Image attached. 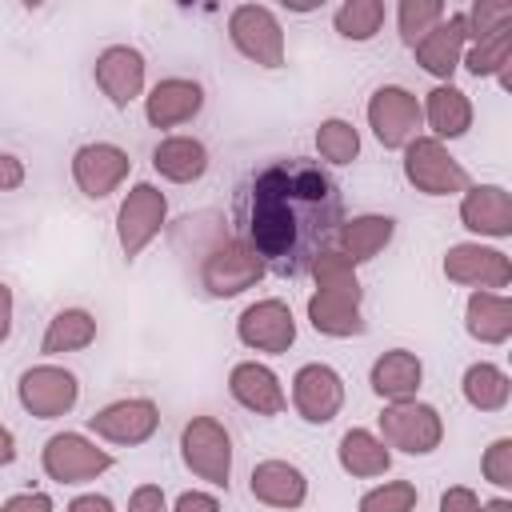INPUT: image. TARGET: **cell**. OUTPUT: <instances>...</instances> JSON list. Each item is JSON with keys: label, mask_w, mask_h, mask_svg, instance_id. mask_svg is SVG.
<instances>
[{"label": "cell", "mask_w": 512, "mask_h": 512, "mask_svg": "<svg viewBox=\"0 0 512 512\" xmlns=\"http://www.w3.org/2000/svg\"><path fill=\"white\" fill-rule=\"evenodd\" d=\"M344 224V192L304 156H280L248 172L236 192V236L260 256L264 272L304 276L320 252L336 244Z\"/></svg>", "instance_id": "cell-1"}, {"label": "cell", "mask_w": 512, "mask_h": 512, "mask_svg": "<svg viewBox=\"0 0 512 512\" xmlns=\"http://www.w3.org/2000/svg\"><path fill=\"white\" fill-rule=\"evenodd\" d=\"M264 276L260 256L240 240V236H220L200 252V288L216 300L240 296L248 288H256V280Z\"/></svg>", "instance_id": "cell-2"}, {"label": "cell", "mask_w": 512, "mask_h": 512, "mask_svg": "<svg viewBox=\"0 0 512 512\" xmlns=\"http://www.w3.org/2000/svg\"><path fill=\"white\" fill-rule=\"evenodd\" d=\"M180 460L184 468L212 484V488H228L232 476V436L216 416H192L180 428Z\"/></svg>", "instance_id": "cell-3"}, {"label": "cell", "mask_w": 512, "mask_h": 512, "mask_svg": "<svg viewBox=\"0 0 512 512\" xmlns=\"http://www.w3.org/2000/svg\"><path fill=\"white\" fill-rule=\"evenodd\" d=\"M404 180L424 196H460L472 184L468 168L432 136H416L404 148Z\"/></svg>", "instance_id": "cell-4"}, {"label": "cell", "mask_w": 512, "mask_h": 512, "mask_svg": "<svg viewBox=\"0 0 512 512\" xmlns=\"http://www.w3.org/2000/svg\"><path fill=\"white\" fill-rule=\"evenodd\" d=\"M164 224H168V196L156 184H148V180L132 184L128 196L116 208V240H120V252L128 260H136L164 232Z\"/></svg>", "instance_id": "cell-5"}, {"label": "cell", "mask_w": 512, "mask_h": 512, "mask_svg": "<svg viewBox=\"0 0 512 512\" xmlns=\"http://www.w3.org/2000/svg\"><path fill=\"white\" fill-rule=\"evenodd\" d=\"M380 440L388 448H400L408 456H428L444 440V416L424 400H400L384 404L380 412Z\"/></svg>", "instance_id": "cell-6"}, {"label": "cell", "mask_w": 512, "mask_h": 512, "mask_svg": "<svg viewBox=\"0 0 512 512\" xmlns=\"http://www.w3.org/2000/svg\"><path fill=\"white\" fill-rule=\"evenodd\" d=\"M40 464H44V476L56 484H88L100 472H108L116 460L108 448H100L84 432H56L44 440Z\"/></svg>", "instance_id": "cell-7"}, {"label": "cell", "mask_w": 512, "mask_h": 512, "mask_svg": "<svg viewBox=\"0 0 512 512\" xmlns=\"http://www.w3.org/2000/svg\"><path fill=\"white\" fill-rule=\"evenodd\" d=\"M228 40L244 60L260 68L284 64V28L268 4H236L228 12Z\"/></svg>", "instance_id": "cell-8"}, {"label": "cell", "mask_w": 512, "mask_h": 512, "mask_svg": "<svg viewBox=\"0 0 512 512\" xmlns=\"http://www.w3.org/2000/svg\"><path fill=\"white\" fill-rule=\"evenodd\" d=\"M368 128L372 136L384 144V148H408L416 136H420V124H424V112H420V100L400 88V84H380L372 96H368Z\"/></svg>", "instance_id": "cell-9"}, {"label": "cell", "mask_w": 512, "mask_h": 512, "mask_svg": "<svg viewBox=\"0 0 512 512\" xmlns=\"http://www.w3.org/2000/svg\"><path fill=\"white\" fill-rule=\"evenodd\" d=\"M16 400L28 416L36 420H56L64 412L76 408L80 400V380L60 368V364H36L28 372H20V384H16Z\"/></svg>", "instance_id": "cell-10"}, {"label": "cell", "mask_w": 512, "mask_h": 512, "mask_svg": "<svg viewBox=\"0 0 512 512\" xmlns=\"http://www.w3.org/2000/svg\"><path fill=\"white\" fill-rule=\"evenodd\" d=\"M156 428H160V408L148 396H124V400H112L88 416V432H96L108 444H124V448L152 440Z\"/></svg>", "instance_id": "cell-11"}, {"label": "cell", "mask_w": 512, "mask_h": 512, "mask_svg": "<svg viewBox=\"0 0 512 512\" xmlns=\"http://www.w3.org/2000/svg\"><path fill=\"white\" fill-rule=\"evenodd\" d=\"M440 268H444V276L452 284H464V288H476V292H496V288L512 284V260L500 248H488L480 240L452 244L444 252Z\"/></svg>", "instance_id": "cell-12"}, {"label": "cell", "mask_w": 512, "mask_h": 512, "mask_svg": "<svg viewBox=\"0 0 512 512\" xmlns=\"http://www.w3.org/2000/svg\"><path fill=\"white\" fill-rule=\"evenodd\" d=\"M236 340L252 352H268V356H280L296 344V316L284 300L268 296V300H256L248 304L240 316H236Z\"/></svg>", "instance_id": "cell-13"}, {"label": "cell", "mask_w": 512, "mask_h": 512, "mask_svg": "<svg viewBox=\"0 0 512 512\" xmlns=\"http://www.w3.org/2000/svg\"><path fill=\"white\" fill-rule=\"evenodd\" d=\"M128 172H132V160H128V152L120 144L92 140V144H80L72 152V180L88 200L112 196L128 180Z\"/></svg>", "instance_id": "cell-14"}, {"label": "cell", "mask_w": 512, "mask_h": 512, "mask_svg": "<svg viewBox=\"0 0 512 512\" xmlns=\"http://www.w3.org/2000/svg\"><path fill=\"white\" fill-rule=\"evenodd\" d=\"M292 408L308 424H328L344 408V376L332 364H300L292 376Z\"/></svg>", "instance_id": "cell-15"}, {"label": "cell", "mask_w": 512, "mask_h": 512, "mask_svg": "<svg viewBox=\"0 0 512 512\" xmlns=\"http://www.w3.org/2000/svg\"><path fill=\"white\" fill-rule=\"evenodd\" d=\"M92 76H96V88L108 96L112 108H128L144 92L148 64H144V52L140 48H132V44H108L96 56V64H92Z\"/></svg>", "instance_id": "cell-16"}, {"label": "cell", "mask_w": 512, "mask_h": 512, "mask_svg": "<svg viewBox=\"0 0 512 512\" xmlns=\"http://www.w3.org/2000/svg\"><path fill=\"white\" fill-rule=\"evenodd\" d=\"M360 304H364V288H316L308 296V324L332 340L360 336L368 328Z\"/></svg>", "instance_id": "cell-17"}, {"label": "cell", "mask_w": 512, "mask_h": 512, "mask_svg": "<svg viewBox=\"0 0 512 512\" xmlns=\"http://www.w3.org/2000/svg\"><path fill=\"white\" fill-rule=\"evenodd\" d=\"M464 48H468V24H464V12H448L436 28H428V32L412 44L416 64H420L428 76H436L440 84L452 80V72H456L460 60H464Z\"/></svg>", "instance_id": "cell-18"}, {"label": "cell", "mask_w": 512, "mask_h": 512, "mask_svg": "<svg viewBox=\"0 0 512 512\" xmlns=\"http://www.w3.org/2000/svg\"><path fill=\"white\" fill-rule=\"evenodd\" d=\"M460 224L476 236H512V192L504 184H468L460 192Z\"/></svg>", "instance_id": "cell-19"}, {"label": "cell", "mask_w": 512, "mask_h": 512, "mask_svg": "<svg viewBox=\"0 0 512 512\" xmlns=\"http://www.w3.org/2000/svg\"><path fill=\"white\" fill-rule=\"evenodd\" d=\"M228 392H232V400H236L240 408H248V412H256V416H280V412L288 408V392H284L280 376H276L268 364H260V360H240V364H232V372H228Z\"/></svg>", "instance_id": "cell-20"}, {"label": "cell", "mask_w": 512, "mask_h": 512, "mask_svg": "<svg viewBox=\"0 0 512 512\" xmlns=\"http://www.w3.org/2000/svg\"><path fill=\"white\" fill-rule=\"evenodd\" d=\"M204 108V88L188 76H164L144 96V116L152 128H180Z\"/></svg>", "instance_id": "cell-21"}, {"label": "cell", "mask_w": 512, "mask_h": 512, "mask_svg": "<svg viewBox=\"0 0 512 512\" xmlns=\"http://www.w3.org/2000/svg\"><path fill=\"white\" fill-rule=\"evenodd\" d=\"M368 384L384 404H400V400H416L420 384H424V364L416 352L408 348H388L372 360L368 368Z\"/></svg>", "instance_id": "cell-22"}, {"label": "cell", "mask_w": 512, "mask_h": 512, "mask_svg": "<svg viewBox=\"0 0 512 512\" xmlns=\"http://www.w3.org/2000/svg\"><path fill=\"white\" fill-rule=\"evenodd\" d=\"M248 492H252V500H260L268 508L292 512L308 500V476L288 460H260L248 476Z\"/></svg>", "instance_id": "cell-23"}, {"label": "cell", "mask_w": 512, "mask_h": 512, "mask_svg": "<svg viewBox=\"0 0 512 512\" xmlns=\"http://www.w3.org/2000/svg\"><path fill=\"white\" fill-rule=\"evenodd\" d=\"M396 236V220L392 216H380V212H364V216H352L340 224L336 232V252L348 256L352 264H364L372 256H380Z\"/></svg>", "instance_id": "cell-24"}, {"label": "cell", "mask_w": 512, "mask_h": 512, "mask_svg": "<svg viewBox=\"0 0 512 512\" xmlns=\"http://www.w3.org/2000/svg\"><path fill=\"white\" fill-rule=\"evenodd\" d=\"M420 112H424V120L432 128V140H440V144L444 140H456V136H464L472 128V100L456 84H436L424 96Z\"/></svg>", "instance_id": "cell-25"}, {"label": "cell", "mask_w": 512, "mask_h": 512, "mask_svg": "<svg viewBox=\"0 0 512 512\" xmlns=\"http://www.w3.org/2000/svg\"><path fill=\"white\" fill-rule=\"evenodd\" d=\"M152 168L172 184H192L208 172V148L196 136H164L152 148Z\"/></svg>", "instance_id": "cell-26"}, {"label": "cell", "mask_w": 512, "mask_h": 512, "mask_svg": "<svg viewBox=\"0 0 512 512\" xmlns=\"http://www.w3.org/2000/svg\"><path fill=\"white\" fill-rule=\"evenodd\" d=\"M336 460L356 480H376V476H384L392 468L388 444L376 432H368V428H348L340 436V444H336Z\"/></svg>", "instance_id": "cell-27"}, {"label": "cell", "mask_w": 512, "mask_h": 512, "mask_svg": "<svg viewBox=\"0 0 512 512\" xmlns=\"http://www.w3.org/2000/svg\"><path fill=\"white\" fill-rule=\"evenodd\" d=\"M464 328L480 344H504L512 336V300L504 292H472L464 304Z\"/></svg>", "instance_id": "cell-28"}, {"label": "cell", "mask_w": 512, "mask_h": 512, "mask_svg": "<svg viewBox=\"0 0 512 512\" xmlns=\"http://www.w3.org/2000/svg\"><path fill=\"white\" fill-rule=\"evenodd\" d=\"M460 392L464 400L476 408V412H504L508 408V396H512V380L500 364L492 360H476L464 368V380H460Z\"/></svg>", "instance_id": "cell-29"}, {"label": "cell", "mask_w": 512, "mask_h": 512, "mask_svg": "<svg viewBox=\"0 0 512 512\" xmlns=\"http://www.w3.org/2000/svg\"><path fill=\"white\" fill-rule=\"evenodd\" d=\"M96 340V316L88 308H60L44 336H40V352L44 356H64V352H80Z\"/></svg>", "instance_id": "cell-30"}, {"label": "cell", "mask_w": 512, "mask_h": 512, "mask_svg": "<svg viewBox=\"0 0 512 512\" xmlns=\"http://www.w3.org/2000/svg\"><path fill=\"white\" fill-rule=\"evenodd\" d=\"M384 16H388L384 0H344V4L332 12V24H336V32H340L344 40L364 44V40H372V36L384 28Z\"/></svg>", "instance_id": "cell-31"}, {"label": "cell", "mask_w": 512, "mask_h": 512, "mask_svg": "<svg viewBox=\"0 0 512 512\" xmlns=\"http://www.w3.org/2000/svg\"><path fill=\"white\" fill-rule=\"evenodd\" d=\"M316 152L328 164H352L360 156V132H356V124L352 120H340V116L320 120V128H316Z\"/></svg>", "instance_id": "cell-32"}, {"label": "cell", "mask_w": 512, "mask_h": 512, "mask_svg": "<svg viewBox=\"0 0 512 512\" xmlns=\"http://www.w3.org/2000/svg\"><path fill=\"white\" fill-rule=\"evenodd\" d=\"M508 60H512V24L492 32V36H484V40H476V44H468L460 64L480 80V76H496Z\"/></svg>", "instance_id": "cell-33"}, {"label": "cell", "mask_w": 512, "mask_h": 512, "mask_svg": "<svg viewBox=\"0 0 512 512\" xmlns=\"http://www.w3.org/2000/svg\"><path fill=\"white\" fill-rule=\"evenodd\" d=\"M448 16V8L440 0H400L396 4V24H400V40L412 48L428 28H436Z\"/></svg>", "instance_id": "cell-34"}, {"label": "cell", "mask_w": 512, "mask_h": 512, "mask_svg": "<svg viewBox=\"0 0 512 512\" xmlns=\"http://www.w3.org/2000/svg\"><path fill=\"white\" fill-rule=\"evenodd\" d=\"M416 500H420V492L412 480H384L360 496L356 512H412Z\"/></svg>", "instance_id": "cell-35"}, {"label": "cell", "mask_w": 512, "mask_h": 512, "mask_svg": "<svg viewBox=\"0 0 512 512\" xmlns=\"http://www.w3.org/2000/svg\"><path fill=\"white\" fill-rule=\"evenodd\" d=\"M464 24H468V44L500 32L512 24V4L508 0H476L468 12H464Z\"/></svg>", "instance_id": "cell-36"}, {"label": "cell", "mask_w": 512, "mask_h": 512, "mask_svg": "<svg viewBox=\"0 0 512 512\" xmlns=\"http://www.w3.org/2000/svg\"><path fill=\"white\" fill-rule=\"evenodd\" d=\"M480 472L488 484L496 488H512V436H500L484 448V460H480Z\"/></svg>", "instance_id": "cell-37"}, {"label": "cell", "mask_w": 512, "mask_h": 512, "mask_svg": "<svg viewBox=\"0 0 512 512\" xmlns=\"http://www.w3.org/2000/svg\"><path fill=\"white\" fill-rule=\"evenodd\" d=\"M440 512H480V496L468 484H452L440 496Z\"/></svg>", "instance_id": "cell-38"}, {"label": "cell", "mask_w": 512, "mask_h": 512, "mask_svg": "<svg viewBox=\"0 0 512 512\" xmlns=\"http://www.w3.org/2000/svg\"><path fill=\"white\" fill-rule=\"evenodd\" d=\"M128 512H168L164 488H160V484H140V488L128 496Z\"/></svg>", "instance_id": "cell-39"}, {"label": "cell", "mask_w": 512, "mask_h": 512, "mask_svg": "<svg viewBox=\"0 0 512 512\" xmlns=\"http://www.w3.org/2000/svg\"><path fill=\"white\" fill-rule=\"evenodd\" d=\"M0 512H56L48 492H16L0 504Z\"/></svg>", "instance_id": "cell-40"}, {"label": "cell", "mask_w": 512, "mask_h": 512, "mask_svg": "<svg viewBox=\"0 0 512 512\" xmlns=\"http://www.w3.org/2000/svg\"><path fill=\"white\" fill-rule=\"evenodd\" d=\"M168 512H220V500H216L212 492L192 488V492H180V496H176V504H172Z\"/></svg>", "instance_id": "cell-41"}, {"label": "cell", "mask_w": 512, "mask_h": 512, "mask_svg": "<svg viewBox=\"0 0 512 512\" xmlns=\"http://www.w3.org/2000/svg\"><path fill=\"white\" fill-rule=\"evenodd\" d=\"M24 160L20 156H12V152H0V192H12V188H20L24 184Z\"/></svg>", "instance_id": "cell-42"}, {"label": "cell", "mask_w": 512, "mask_h": 512, "mask_svg": "<svg viewBox=\"0 0 512 512\" xmlns=\"http://www.w3.org/2000/svg\"><path fill=\"white\" fill-rule=\"evenodd\" d=\"M64 512H112V500H108V496H100V492H84V496L68 500V508H64Z\"/></svg>", "instance_id": "cell-43"}, {"label": "cell", "mask_w": 512, "mask_h": 512, "mask_svg": "<svg viewBox=\"0 0 512 512\" xmlns=\"http://www.w3.org/2000/svg\"><path fill=\"white\" fill-rule=\"evenodd\" d=\"M12 308H16L12 288L0 280V344H4V340H8V332H12Z\"/></svg>", "instance_id": "cell-44"}, {"label": "cell", "mask_w": 512, "mask_h": 512, "mask_svg": "<svg viewBox=\"0 0 512 512\" xmlns=\"http://www.w3.org/2000/svg\"><path fill=\"white\" fill-rule=\"evenodd\" d=\"M12 460H16V436H12L8 424H0V468L12 464Z\"/></svg>", "instance_id": "cell-45"}, {"label": "cell", "mask_w": 512, "mask_h": 512, "mask_svg": "<svg viewBox=\"0 0 512 512\" xmlns=\"http://www.w3.org/2000/svg\"><path fill=\"white\" fill-rule=\"evenodd\" d=\"M480 512H512V500H504V496L484 500V504H480Z\"/></svg>", "instance_id": "cell-46"}]
</instances>
